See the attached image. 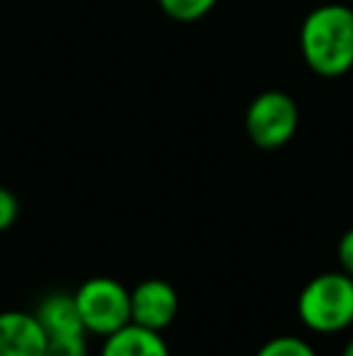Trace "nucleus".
I'll return each mask as SVG.
<instances>
[{"mask_svg":"<svg viewBox=\"0 0 353 356\" xmlns=\"http://www.w3.org/2000/svg\"><path fill=\"white\" fill-rule=\"evenodd\" d=\"M305 66L322 78H339L353 68V8L327 3L307 13L300 27Z\"/></svg>","mask_w":353,"mask_h":356,"instance_id":"1","label":"nucleus"},{"mask_svg":"<svg viewBox=\"0 0 353 356\" xmlns=\"http://www.w3.org/2000/svg\"><path fill=\"white\" fill-rule=\"evenodd\" d=\"M298 318L317 334L349 330L353 325V279L341 269L312 277L298 296Z\"/></svg>","mask_w":353,"mask_h":356,"instance_id":"2","label":"nucleus"},{"mask_svg":"<svg viewBox=\"0 0 353 356\" xmlns=\"http://www.w3.org/2000/svg\"><path fill=\"white\" fill-rule=\"evenodd\" d=\"M87 334L109 337L131 323V291L109 277H92L73 293Z\"/></svg>","mask_w":353,"mask_h":356,"instance_id":"3","label":"nucleus"},{"mask_svg":"<svg viewBox=\"0 0 353 356\" xmlns=\"http://www.w3.org/2000/svg\"><path fill=\"white\" fill-rule=\"evenodd\" d=\"M300 124L295 99L283 90H266L250 102L245 114V131L261 150H276L293 141Z\"/></svg>","mask_w":353,"mask_h":356,"instance_id":"4","label":"nucleus"},{"mask_svg":"<svg viewBox=\"0 0 353 356\" xmlns=\"http://www.w3.org/2000/svg\"><path fill=\"white\" fill-rule=\"evenodd\" d=\"M179 293L165 279H146L131 289V323L162 332L175 323Z\"/></svg>","mask_w":353,"mask_h":356,"instance_id":"5","label":"nucleus"},{"mask_svg":"<svg viewBox=\"0 0 353 356\" xmlns=\"http://www.w3.org/2000/svg\"><path fill=\"white\" fill-rule=\"evenodd\" d=\"M46 342L49 337L34 313H0V356H44Z\"/></svg>","mask_w":353,"mask_h":356,"instance_id":"6","label":"nucleus"},{"mask_svg":"<svg viewBox=\"0 0 353 356\" xmlns=\"http://www.w3.org/2000/svg\"><path fill=\"white\" fill-rule=\"evenodd\" d=\"M39 325L44 327L46 337H76V334H87L83 327L80 313L73 293H49L39 300V305L34 308Z\"/></svg>","mask_w":353,"mask_h":356,"instance_id":"7","label":"nucleus"},{"mask_svg":"<svg viewBox=\"0 0 353 356\" xmlns=\"http://www.w3.org/2000/svg\"><path fill=\"white\" fill-rule=\"evenodd\" d=\"M99 356H170V347L162 332L128 323L126 327L104 337Z\"/></svg>","mask_w":353,"mask_h":356,"instance_id":"8","label":"nucleus"},{"mask_svg":"<svg viewBox=\"0 0 353 356\" xmlns=\"http://www.w3.org/2000/svg\"><path fill=\"white\" fill-rule=\"evenodd\" d=\"M160 10L170 19L182 24H191L203 19L213 8L218 5V0H157Z\"/></svg>","mask_w":353,"mask_h":356,"instance_id":"9","label":"nucleus"},{"mask_svg":"<svg viewBox=\"0 0 353 356\" xmlns=\"http://www.w3.org/2000/svg\"><path fill=\"white\" fill-rule=\"evenodd\" d=\"M255 356H317V352L305 339L293 337V334H281V337H273L261 344Z\"/></svg>","mask_w":353,"mask_h":356,"instance_id":"10","label":"nucleus"},{"mask_svg":"<svg viewBox=\"0 0 353 356\" xmlns=\"http://www.w3.org/2000/svg\"><path fill=\"white\" fill-rule=\"evenodd\" d=\"M44 356H89L87 334H76V337H51L46 342Z\"/></svg>","mask_w":353,"mask_h":356,"instance_id":"11","label":"nucleus"},{"mask_svg":"<svg viewBox=\"0 0 353 356\" xmlns=\"http://www.w3.org/2000/svg\"><path fill=\"white\" fill-rule=\"evenodd\" d=\"M19 218V202L8 187H0V233L10 230Z\"/></svg>","mask_w":353,"mask_h":356,"instance_id":"12","label":"nucleus"},{"mask_svg":"<svg viewBox=\"0 0 353 356\" xmlns=\"http://www.w3.org/2000/svg\"><path fill=\"white\" fill-rule=\"evenodd\" d=\"M336 257H339L341 272L353 279V228H349L341 235L339 245H336Z\"/></svg>","mask_w":353,"mask_h":356,"instance_id":"13","label":"nucleus"},{"mask_svg":"<svg viewBox=\"0 0 353 356\" xmlns=\"http://www.w3.org/2000/svg\"><path fill=\"white\" fill-rule=\"evenodd\" d=\"M341 356H353V337L344 344V349H341Z\"/></svg>","mask_w":353,"mask_h":356,"instance_id":"14","label":"nucleus"}]
</instances>
